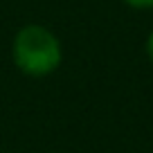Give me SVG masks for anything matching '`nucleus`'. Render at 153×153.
Masks as SVG:
<instances>
[{"label":"nucleus","instance_id":"nucleus-1","mask_svg":"<svg viewBox=\"0 0 153 153\" xmlns=\"http://www.w3.org/2000/svg\"><path fill=\"white\" fill-rule=\"evenodd\" d=\"M14 63L29 76H48L61 65L63 50L56 34L43 25H25L18 29L11 45Z\"/></svg>","mask_w":153,"mask_h":153},{"label":"nucleus","instance_id":"nucleus-2","mask_svg":"<svg viewBox=\"0 0 153 153\" xmlns=\"http://www.w3.org/2000/svg\"><path fill=\"white\" fill-rule=\"evenodd\" d=\"M133 9H153V0H122Z\"/></svg>","mask_w":153,"mask_h":153},{"label":"nucleus","instance_id":"nucleus-3","mask_svg":"<svg viewBox=\"0 0 153 153\" xmlns=\"http://www.w3.org/2000/svg\"><path fill=\"white\" fill-rule=\"evenodd\" d=\"M146 56H149V61L153 63V32L149 34V38H146Z\"/></svg>","mask_w":153,"mask_h":153}]
</instances>
